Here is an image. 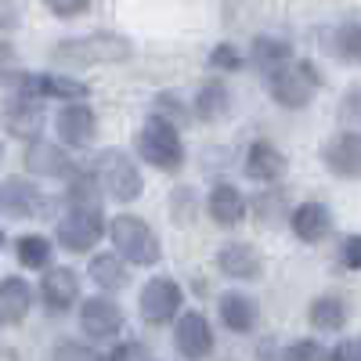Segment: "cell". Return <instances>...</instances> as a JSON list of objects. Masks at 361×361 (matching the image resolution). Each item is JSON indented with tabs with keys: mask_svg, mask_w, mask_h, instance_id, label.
<instances>
[{
	"mask_svg": "<svg viewBox=\"0 0 361 361\" xmlns=\"http://www.w3.org/2000/svg\"><path fill=\"white\" fill-rule=\"evenodd\" d=\"M206 214L214 217V224H221V228L243 224V217H246V195L238 192L235 185H217L214 192H209V199H206Z\"/></svg>",
	"mask_w": 361,
	"mask_h": 361,
	"instance_id": "20",
	"label": "cell"
},
{
	"mask_svg": "<svg viewBox=\"0 0 361 361\" xmlns=\"http://www.w3.org/2000/svg\"><path fill=\"white\" fill-rule=\"evenodd\" d=\"M40 102H44V98H33V94L8 98L4 123H8V134H11V137H25V141H33V137L44 130V109H40Z\"/></svg>",
	"mask_w": 361,
	"mask_h": 361,
	"instance_id": "16",
	"label": "cell"
},
{
	"mask_svg": "<svg viewBox=\"0 0 361 361\" xmlns=\"http://www.w3.org/2000/svg\"><path fill=\"white\" fill-rule=\"evenodd\" d=\"M109 238L116 253H123L130 264L137 267H156L159 257H163V246H159V235L148 228L141 217L134 214H119L109 221Z\"/></svg>",
	"mask_w": 361,
	"mask_h": 361,
	"instance_id": "3",
	"label": "cell"
},
{
	"mask_svg": "<svg viewBox=\"0 0 361 361\" xmlns=\"http://www.w3.org/2000/svg\"><path fill=\"white\" fill-rule=\"evenodd\" d=\"M105 221H102V209H80V206H69L62 217H58V246L69 250V253H87L98 246V238L105 235Z\"/></svg>",
	"mask_w": 361,
	"mask_h": 361,
	"instance_id": "5",
	"label": "cell"
},
{
	"mask_svg": "<svg viewBox=\"0 0 361 361\" xmlns=\"http://www.w3.org/2000/svg\"><path fill=\"white\" fill-rule=\"evenodd\" d=\"M15 253H18L22 267L47 271L51 267V257H54V246H51V238H44V235H22L18 243H15Z\"/></svg>",
	"mask_w": 361,
	"mask_h": 361,
	"instance_id": "29",
	"label": "cell"
},
{
	"mask_svg": "<svg viewBox=\"0 0 361 361\" xmlns=\"http://www.w3.org/2000/svg\"><path fill=\"white\" fill-rule=\"evenodd\" d=\"M243 66H246V58L235 44H217L214 51H209V69L214 73H238Z\"/></svg>",
	"mask_w": 361,
	"mask_h": 361,
	"instance_id": "30",
	"label": "cell"
},
{
	"mask_svg": "<svg viewBox=\"0 0 361 361\" xmlns=\"http://www.w3.org/2000/svg\"><path fill=\"white\" fill-rule=\"evenodd\" d=\"M286 357H293V361H314V357H329V350H322L314 340H300V343L286 347Z\"/></svg>",
	"mask_w": 361,
	"mask_h": 361,
	"instance_id": "33",
	"label": "cell"
},
{
	"mask_svg": "<svg viewBox=\"0 0 361 361\" xmlns=\"http://www.w3.org/2000/svg\"><path fill=\"white\" fill-rule=\"evenodd\" d=\"M289 228L300 243L314 246V243H325L329 231H333V214H329V206H322V202H300L289 214Z\"/></svg>",
	"mask_w": 361,
	"mask_h": 361,
	"instance_id": "14",
	"label": "cell"
},
{
	"mask_svg": "<svg viewBox=\"0 0 361 361\" xmlns=\"http://www.w3.org/2000/svg\"><path fill=\"white\" fill-rule=\"evenodd\" d=\"M98 177H102V185L105 192L116 199V202H134L141 199V170L134 166V159L127 152H119V148H109V152L98 156Z\"/></svg>",
	"mask_w": 361,
	"mask_h": 361,
	"instance_id": "6",
	"label": "cell"
},
{
	"mask_svg": "<svg viewBox=\"0 0 361 361\" xmlns=\"http://www.w3.org/2000/svg\"><path fill=\"white\" fill-rule=\"evenodd\" d=\"M322 163L333 177L343 180H361V134L357 130H340L325 141Z\"/></svg>",
	"mask_w": 361,
	"mask_h": 361,
	"instance_id": "9",
	"label": "cell"
},
{
	"mask_svg": "<svg viewBox=\"0 0 361 361\" xmlns=\"http://www.w3.org/2000/svg\"><path fill=\"white\" fill-rule=\"evenodd\" d=\"M152 350H148L145 343H119V347H112L109 350V357H148Z\"/></svg>",
	"mask_w": 361,
	"mask_h": 361,
	"instance_id": "39",
	"label": "cell"
},
{
	"mask_svg": "<svg viewBox=\"0 0 361 361\" xmlns=\"http://www.w3.org/2000/svg\"><path fill=\"white\" fill-rule=\"evenodd\" d=\"M102 192H105V185H102L98 170H94V173L76 170V173L69 177L66 202H69V206H80V209H102Z\"/></svg>",
	"mask_w": 361,
	"mask_h": 361,
	"instance_id": "26",
	"label": "cell"
},
{
	"mask_svg": "<svg viewBox=\"0 0 361 361\" xmlns=\"http://www.w3.org/2000/svg\"><path fill=\"white\" fill-rule=\"evenodd\" d=\"M4 214L18 221H47L54 217V202L25 177H8L4 180Z\"/></svg>",
	"mask_w": 361,
	"mask_h": 361,
	"instance_id": "8",
	"label": "cell"
},
{
	"mask_svg": "<svg viewBox=\"0 0 361 361\" xmlns=\"http://www.w3.org/2000/svg\"><path fill=\"white\" fill-rule=\"evenodd\" d=\"M340 260H343V267L361 271V235L343 238V246H340Z\"/></svg>",
	"mask_w": 361,
	"mask_h": 361,
	"instance_id": "35",
	"label": "cell"
},
{
	"mask_svg": "<svg viewBox=\"0 0 361 361\" xmlns=\"http://www.w3.org/2000/svg\"><path fill=\"white\" fill-rule=\"evenodd\" d=\"M177 105H180V102H177L173 94H159V98H156V112H159V116L173 119V123H185V112H180Z\"/></svg>",
	"mask_w": 361,
	"mask_h": 361,
	"instance_id": "38",
	"label": "cell"
},
{
	"mask_svg": "<svg viewBox=\"0 0 361 361\" xmlns=\"http://www.w3.org/2000/svg\"><path fill=\"white\" fill-rule=\"evenodd\" d=\"M246 173L260 185H275L286 177V156L271 141H253L246 148Z\"/></svg>",
	"mask_w": 361,
	"mask_h": 361,
	"instance_id": "19",
	"label": "cell"
},
{
	"mask_svg": "<svg viewBox=\"0 0 361 361\" xmlns=\"http://www.w3.org/2000/svg\"><path fill=\"white\" fill-rule=\"evenodd\" d=\"M80 329H83V336L94 340V343L116 340L119 329H123V311L105 296H87L80 304Z\"/></svg>",
	"mask_w": 361,
	"mask_h": 361,
	"instance_id": "10",
	"label": "cell"
},
{
	"mask_svg": "<svg viewBox=\"0 0 361 361\" xmlns=\"http://www.w3.org/2000/svg\"><path fill=\"white\" fill-rule=\"evenodd\" d=\"M293 62V47L279 37H257L253 40V66L267 76V73H275L279 66Z\"/></svg>",
	"mask_w": 361,
	"mask_h": 361,
	"instance_id": "28",
	"label": "cell"
},
{
	"mask_svg": "<svg viewBox=\"0 0 361 361\" xmlns=\"http://www.w3.org/2000/svg\"><path fill=\"white\" fill-rule=\"evenodd\" d=\"M29 307H33V289L25 286V279L4 275V282H0V322L4 325H22Z\"/></svg>",
	"mask_w": 361,
	"mask_h": 361,
	"instance_id": "21",
	"label": "cell"
},
{
	"mask_svg": "<svg viewBox=\"0 0 361 361\" xmlns=\"http://www.w3.org/2000/svg\"><path fill=\"white\" fill-rule=\"evenodd\" d=\"M87 279L94 282L98 289H105V293H119V289L130 282V275H127V257H123V253H98V257H90Z\"/></svg>",
	"mask_w": 361,
	"mask_h": 361,
	"instance_id": "22",
	"label": "cell"
},
{
	"mask_svg": "<svg viewBox=\"0 0 361 361\" xmlns=\"http://www.w3.org/2000/svg\"><path fill=\"white\" fill-rule=\"evenodd\" d=\"M329 357H333V361H361V336H354V340H343L340 347H333V350H329Z\"/></svg>",
	"mask_w": 361,
	"mask_h": 361,
	"instance_id": "37",
	"label": "cell"
},
{
	"mask_svg": "<svg viewBox=\"0 0 361 361\" xmlns=\"http://www.w3.org/2000/svg\"><path fill=\"white\" fill-rule=\"evenodd\" d=\"M325 44H329V51H333L340 62L361 66V11L340 18V22L325 33Z\"/></svg>",
	"mask_w": 361,
	"mask_h": 361,
	"instance_id": "18",
	"label": "cell"
},
{
	"mask_svg": "<svg viewBox=\"0 0 361 361\" xmlns=\"http://www.w3.org/2000/svg\"><path fill=\"white\" fill-rule=\"evenodd\" d=\"M33 83H37L40 98H54V102H87L90 98L87 83H80L73 76H62V73H33Z\"/></svg>",
	"mask_w": 361,
	"mask_h": 361,
	"instance_id": "24",
	"label": "cell"
},
{
	"mask_svg": "<svg viewBox=\"0 0 361 361\" xmlns=\"http://www.w3.org/2000/svg\"><path fill=\"white\" fill-rule=\"evenodd\" d=\"M318 83H322L318 69L311 62H300V58L279 66L275 73H267V90H271V98H275L282 109H304L314 98Z\"/></svg>",
	"mask_w": 361,
	"mask_h": 361,
	"instance_id": "4",
	"label": "cell"
},
{
	"mask_svg": "<svg viewBox=\"0 0 361 361\" xmlns=\"http://www.w3.org/2000/svg\"><path fill=\"white\" fill-rule=\"evenodd\" d=\"M217 267L235 282H257L264 271V260L250 243H224L217 250Z\"/></svg>",
	"mask_w": 361,
	"mask_h": 361,
	"instance_id": "15",
	"label": "cell"
},
{
	"mask_svg": "<svg viewBox=\"0 0 361 361\" xmlns=\"http://www.w3.org/2000/svg\"><path fill=\"white\" fill-rule=\"evenodd\" d=\"M40 300L47 304L51 314L69 311L80 300V279L73 267H47V275L40 279Z\"/></svg>",
	"mask_w": 361,
	"mask_h": 361,
	"instance_id": "13",
	"label": "cell"
},
{
	"mask_svg": "<svg viewBox=\"0 0 361 361\" xmlns=\"http://www.w3.org/2000/svg\"><path fill=\"white\" fill-rule=\"evenodd\" d=\"M185 307V289L173 279H148L137 300V311L148 325H170Z\"/></svg>",
	"mask_w": 361,
	"mask_h": 361,
	"instance_id": "7",
	"label": "cell"
},
{
	"mask_svg": "<svg viewBox=\"0 0 361 361\" xmlns=\"http://www.w3.org/2000/svg\"><path fill=\"white\" fill-rule=\"evenodd\" d=\"M44 8L54 15V18H76L90 8V0H44Z\"/></svg>",
	"mask_w": 361,
	"mask_h": 361,
	"instance_id": "31",
	"label": "cell"
},
{
	"mask_svg": "<svg viewBox=\"0 0 361 361\" xmlns=\"http://www.w3.org/2000/svg\"><path fill=\"white\" fill-rule=\"evenodd\" d=\"M54 357H90V361H98L105 354L94 350V347H87V343H58L54 347Z\"/></svg>",
	"mask_w": 361,
	"mask_h": 361,
	"instance_id": "36",
	"label": "cell"
},
{
	"mask_svg": "<svg viewBox=\"0 0 361 361\" xmlns=\"http://www.w3.org/2000/svg\"><path fill=\"white\" fill-rule=\"evenodd\" d=\"M217 307H221V322L231 329V333H253V329H257L260 307H257L253 296H246V293H224Z\"/></svg>",
	"mask_w": 361,
	"mask_h": 361,
	"instance_id": "23",
	"label": "cell"
},
{
	"mask_svg": "<svg viewBox=\"0 0 361 361\" xmlns=\"http://www.w3.org/2000/svg\"><path fill=\"white\" fill-rule=\"evenodd\" d=\"M307 322L318 329V333H340V329L347 325V304L336 300V296H318L307 307Z\"/></svg>",
	"mask_w": 361,
	"mask_h": 361,
	"instance_id": "27",
	"label": "cell"
},
{
	"mask_svg": "<svg viewBox=\"0 0 361 361\" xmlns=\"http://www.w3.org/2000/svg\"><path fill=\"white\" fill-rule=\"evenodd\" d=\"M134 54L130 40L119 33H90V37H73L51 47V66L58 69H90V66H116L127 62Z\"/></svg>",
	"mask_w": 361,
	"mask_h": 361,
	"instance_id": "1",
	"label": "cell"
},
{
	"mask_svg": "<svg viewBox=\"0 0 361 361\" xmlns=\"http://www.w3.org/2000/svg\"><path fill=\"white\" fill-rule=\"evenodd\" d=\"M195 116L202 119V123H221V119L228 116L231 109V98H228V87L221 80H206L199 87V94H195Z\"/></svg>",
	"mask_w": 361,
	"mask_h": 361,
	"instance_id": "25",
	"label": "cell"
},
{
	"mask_svg": "<svg viewBox=\"0 0 361 361\" xmlns=\"http://www.w3.org/2000/svg\"><path fill=\"white\" fill-rule=\"evenodd\" d=\"M170 217L177 224H188L192 221V188H177L170 199Z\"/></svg>",
	"mask_w": 361,
	"mask_h": 361,
	"instance_id": "32",
	"label": "cell"
},
{
	"mask_svg": "<svg viewBox=\"0 0 361 361\" xmlns=\"http://www.w3.org/2000/svg\"><path fill=\"white\" fill-rule=\"evenodd\" d=\"M173 347L185 357H209L214 354V329L202 311H185L173 325Z\"/></svg>",
	"mask_w": 361,
	"mask_h": 361,
	"instance_id": "12",
	"label": "cell"
},
{
	"mask_svg": "<svg viewBox=\"0 0 361 361\" xmlns=\"http://www.w3.org/2000/svg\"><path fill=\"white\" fill-rule=\"evenodd\" d=\"M25 166L33 170L37 177H73V163L69 156L58 148L54 141H44V137H33L25 148Z\"/></svg>",
	"mask_w": 361,
	"mask_h": 361,
	"instance_id": "17",
	"label": "cell"
},
{
	"mask_svg": "<svg viewBox=\"0 0 361 361\" xmlns=\"http://www.w3.org/2000/svg\"><path fill=\"white\" fill-rule=\"evenodd\" d=\"M134 148H137L141 163L156 166L163 173H177L180 166H185V141H180V134H177V123L166 119V116H159V112H152L137 127Z\"/></svg>",
	"mask_w": 361,
	"mask_h": 361,
	"instance_id": "2",
	"label": "cell"
},
{
	"mask_svg": "<svg viewBox=\"0 0 361 361\" xmlns=\"http://www.w3.org/2000/svg\"><path fill=\"white\" fill-rule=\"evenodd\" d=\"M54 130H58V141L62 145L83 148L98 134V116L83 102H62V109H58V116H54Z\"/></svg>",
	"mask_w": 361,
	"mask_h": 361,
	"instance_id": "11",
	"label": "cell"
},
{
	"mask_svg": "<svg viewBox=\"0 0 361 361\" xmlns=\"http://www.w3.org/2000/svg\"><path fill=\"white\" fill-rule=\"evenodd\" d=\"M340 116H343V119H354V123H361V83H354L347 94H343Z\"/></svg>",
	"mask_w": 361,
	"mask_h": 361,
	"instance_id": "34",
	"label": "cell"
}]
</instances>
